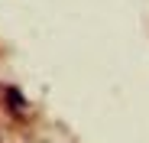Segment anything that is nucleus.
I'll use <instances>...</instances> for the list:
<instances>
[{"instance_id":"nucleus-1","label":"nucleus","mask_w":149,"mask_h":143,"mask_svg":"<svg viewBox=\"0 0 149 143\" xmlns=\"http://www.w3.org/2000/svg\"><path fill=\"white\" fill-rule=\"evenodd\" d=\"M3 98H7V107H10V114H16V117H23V114H26V101H23V94L16 91V88H7L3 91Z\"/></svg>"}]
</instances>
